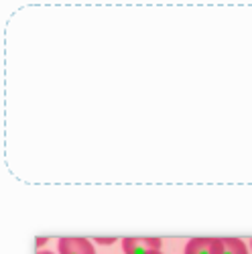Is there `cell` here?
<instances>
[{"mask_svg":"<svg viewBox=\"0 0 252 254\" xmlns=\"http://www.w3.org/2000/svg\"><path fill=\"white\" fill-rule=\"evenodd\" d=\"M122 248L126 254H155L161 248V238H157V236H146V238L128 236L122 240Z\"/></svg>","mask_w":252,"mask_h":254,"instance_id":"6da1fadb","label":"cell"},{"mask_svg":"<svg viewBox=\"0 0 252 254\" xmlns=\"http://www.w3.org/2000/svg\"><path fill=\"white\" fill-rule=\"evenodd\" d=\"M59 254H96V250L88 238L63 236L59 238Z\"/></svg>","mask_w":252,"mask_h":254,"instance_id":"7a4b0ae2","label":"cell"},{"mask_svg":"<svg viewBox=\"0 0 252 254\" xmlns=\"http://www.w3.org/2000/svg\"><path fill=\"white\" fill-rule=\"evenodd\" d=\"M185 254H222V238H191Z\"/></svg>","mask_w":252,"mask_h":254,"instance_id":"3957f363","label":"cell"},{"mask_svg":"<svg viewBox=\"0 0 252 254\" xmlns=\"http://www.w3.org/2000/svg\"><path fill=\"white\" fill-rule=\"evenodd\" d=\"M222 254H248L240 238H222Z\"/></svg>","mask_w":252,"mask_h":254,"instance_id":"277c9868","label":"cell"},{"mask_svg":"<svg viewBox=\"0 0 252 254\" xmlns=\"http://www.w3.org/2000/svg\"><path fill=\"white\" fill-rule=\"evenodd\" d=\"M94 242H96V244H114L116 238H96Z\"/></svg>","mask_w":252,"mask_h":254,"instance_id":"5b68a950","label":"cell"},{"mask_svg":"<svg viewBox=\"0 0 252 254\" xmlns=\"http://www.w3.org/2000/svg\"><path fill=\"white\" fill-rule=\"evenodd\" d=\"M37 254H53V252H45V250H41V252H37Z\"/></svg>","mask_w":252,"mask_h":254,"instance_id":"8992f818","label":"cell"},{"mask_svg":"<svg viewBox=\"0 0 252 254\" xmlns=\"http://www.w3.org/2000/svg\"><path fill=\"white\" fill-rule=\"evenodd\" d=\"M155 254H163V252H155Z\"/></svg>","mask_w":252,"mask_h":254,"instance_id":"52a82bcc","label":"cell"},{"mask_svg":"<svg viewBox=\"0 0 252 254\" xmlns=\"http://www.w3.org/2000/svg\"><path fill=\"white\" fill-rule=\"evenodd\" d=\"M250 246H252V242H250Z\"/></svg>","mask_w":252,"mask_h":254,"instance_id":"ba28073f","label":"cell"}]
</instances>
